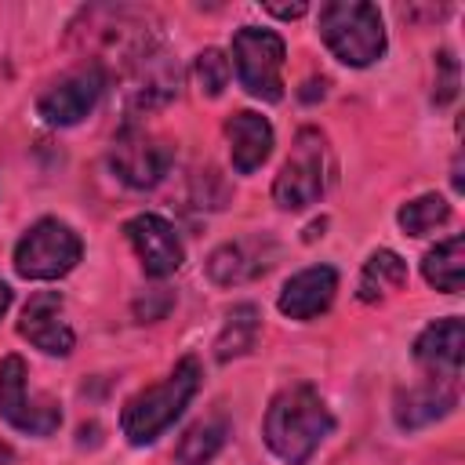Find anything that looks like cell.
<instances>
[{
  "mask_svg": "<svg viewBox=\"0 0 465 465\" xmlns=\"http://www.w3.org/2000/svg\"><path fill=\"white\" fill-rule=\"evenodd\" d=\"M436 91H432V98H436V105H447V102H454V94H458V62H454V54L450 51H440L436 54Z\"/></svg>",
  "mask_w": 465,
  "mask_h": 465,
  "instance_id": "obj_25",
  "label": "cell"
},
{
  "mask_svg": "<svg viewBox=\"0 0 465 465\" xmlns=\"http://www.w3.org/2000/svg\"><path fill=\"white\" fill-rule=\"evenodd\" d=\"M320 36L331 54L352 69H367L385 54L381 11L367 0H334L320 7Z\"/></svg>",
  "mask_w": 465,
  "mask_h": 465,
  "instance_id": "obj_4",
  "label": "cell"
},
{
  "mask_svg": "<svg viewBox=\"0 0 465 465\" xmlns=\"http://www.w3.org/2000/svg\"><path fill=\"white\" fill-rule=\"evenodd\" d=\"M316 94H320V98L327 94V80H309V84H305V91H302V98H305V102H312Z\"/></svg>",
  "mask_w": 465,
  "mask_h": 465,
  "instance_id": "obj_27",
  "label": "cell"
},
{
  "mask_svg": "<svg viewBox=\"0 0 465 465\" xmlns=\"http://www.w3.org/2000/svg\"><path fill=\"white\" fill-rule=\"evenodd\" d=\"M225 138H229V156H232V171L236 174H254L269 153H272V124L262 113L240 109L225 120Z\"/></svg>",
  "mask_w": 465,
  "mask_h": 465,
  "instance_id": "obj_17",
  "label": "cell"
},
{
  "mask_svg": "<svg viewBox=\"0 0 465 465\" xmlns=\"http://www.w3.org/2000/svg\"><path fill=\"white\" fill-rule=\"evenodd\" d=\"M7 305H11V287H7L4 280H0V316L7 312Z\"/></svg>",
  "mask_w": 465,
  "mask_h": 465,
  "instance_id": "obj_28",
  "label": "cell"
},
{
  "mask_svg": "<svg viewBox=\"0 0 465 465\" xmlns=\"http://www.w3.org/2000/svg\"><path fill=\"white\" fill-rule=\"evenodd\" d=\"M280 258V247L269 236H243V240H229L218 251H211L207 258V276L218 287H236V283H251L258 276H265Z\"/></svg>",
  "mask_w": 465,
  "mask_h": 465,
  "instance_id": "obj_13",
  "label": "cell"
},
{
  "mask_svg": "<svg viewBox=\"0 0 465 465\" xmlns=\"http://www.w3.org/2000/svg\"><path fill=\"white\" fill-rule=\"evenodd\" d=\"M18 334L47 356H69L76 345V334L65 320V302L58 291H36L25 302L22 320H18Z\"/></svg>",
  "mask_w": 465,
  "mask_h": 465,
  "instance_id": "obj_14",
  "label": "cell"
},
{
  "mask_svg": "<svg viewBox=\"0 0 465 465\" xmlns=\"http://www.w3.org/2000/svg\"><path fill=\"white\" fill-rule=\"evenodd\" d=\"M327 185V145L316 127H302L294 134L291 156L283 160L276 182H272V200L283 211H305L323 196Z\"/></svg>",
  "mask_w": 465,
  "mask_h": 465,
  "instance_id": "obj_5",
  "label": "cell"
},
{
  "mask_svg": "<svg viewBox=\"0 0 465 465\" xmlns=\"http://www.w3.org/2000/svg\"><path fill=\"white\" fill-rule=\"evenodd\" d=\"M331 429H334V418L312 385H291L276 392L262 421L265 447L287 465H305L320 450V443L331 436Z\"/></svg>",
  "mask_w": 465,
  "mask_h": 465,
  "instance_id": "obj_2",
  "label": "cell"
},
{
  "mask_svg": "<svg viewBox=\"0 0 465 465\" xmlns=\"http://www.w3.org/2000/svg\"><path fill=\"white\" fill-rule=\"evenodd\" d=\"M283 58L287 47L272 29L243 25L232 36V65L240 76V87L262 102L283 98Z\"/></svg>",
  "mask_w": 465,
  "mask_h": 465,
  "instance_id": "obj_6",
  "label": "cell"
},
{
  "mask_svg": "<svg viewBox=\"0 0 465 465\" xmlns=\"http://www.w3.org/2000/svg\"><path fill=\"white\" fill-rule=\"evenodd\" d=\"M102 91H105V69H98V65L87 62V65L65 73L62 80H54L36 98V113L51 127H73V124H80L98 105Z\"/></svg>",
  "mask_w": 465,
  "mask_h": 465,
  "instance_id": "obj_11",
  "label": "cell"
},
{
  "mask_svg": "<svg viewBox=\"0 0 465 465\" xmlns=\"http://www.w3.org/2000/svg\"><path fill=\"white\" fill-rule=\"evenodd\" d=\"M171 160H174V145L163 142L160 134L145 131L134 120H127L116 131L113 149H109L113 174L124 185H131V189H153V185H160L163 174L171 171Z\"/></svg>",
  "mask_w": 465,
  "mask_h": 465,
  "instance_id": "obj_8",
  "label": "cell"
},
{
  "mask_svg": "<svg viewBox=\"0 0 465 465\" xmlns=\"http://www.w3.org/2000/svg\"><path fill=\"white\" fill-rule=\"evenodd\" d=\"M7 461H11V447L0 443V465H7Z\"/></svg>",
  "mask_w": 465,
  "mask_h": 465,
  "instance_id": "obj_30",
  "label": "cell"
},
{
  "mask_svg": "<svg viewBox=\"0 0 465 465\" xmlns=\"http://www.w3.org/2000/svg\"><path fill=\"white\" fill-rule=\"evenodd\" d=\"M450 218V203L440 196V193H425V196H414L407 200L400 211H396V222L407 236H429L432 229L447 225Z\"/></svg>",
  "mask_w": 465,
  "mask_h": 465,
  "instance_id": "obj_23",
  "label": "cell"
},
{
  "mask_svg": "<svg viewBox=\"0 0 465 465\" xmlns=\"http://www.w3.org/2000/svg\"><path fill=\"white\" fill-rule=\"evenodd\" d=\"M124 236L134 247L145 276L163 280V276L182 269V240L163 214H134L124 225Z\"/></svg>",
  "mask_w": 465,
  "mask_h": 465,
  "instance_id": "obj_12",
  "label": "cell"
},
{
  "mask_svg": "<svg viewBox=\"0 0 465 465\" xmlns=\"http://www.w3.org/2000/svg\"><path fill=\"white\" fill-rule=\"evenodd\" d=\"M465 356V323L458 316H443L429 323L414 341V360L421 371H429L436 381H458Z\"/></svg>",
  "mask_w": 465,
  "mask_h": 465,
  "instance_id": "obj_15",
  "label": "cell"
},
{
  "mask_svg": "<svg viewBox=\"0 0 465 465\" xmlns=\"http://www.w3.org/2000/svg\"><path fill=\"white\" fill-rule=\"evenodd\" d=\"M265 11L276 15V18H302L309 7L305 4H265Z\"/></svg>",
  "mask_w": 465,
  "mask_h": 465,
  "instance_id": "obj_26",
  "label": "cell"
},
{
  "mask_svg": "<svg viewBox=\"0 0 465 465\" xmlns=\"http://www.w3.org/2000/svg\"><path fill=\"white\" fill-rule=\"evenodd\" d=\"M229 440V421L225 418H207V421H196L185 429V436L178 440L174 447V458L178 465H207L218 458V450L225 447Z\"/></svg>",
  "mask_w": 465,
  "mask_h": 465,
  "instance_id": "obj_22",
  "label": "cell"
},
{
  "mask_svg": "<svg viewBox=\"0 0 465 465\" xmlns=\"http://www.w3.org/2000/svg\"><path fill=\"white\" fill-rule=\"evenodd\" d=\"M403 283H407V262H403L396 251L378 247V251L363 262V269H360L356 298H360V302H381L385 294L400 291Z\"/></svg>",
  "mask_w": 465,
  "mask_h": 465,
  "instance_id": "obj_19",
  "label": "cell"
},
{
  "mask_svg": "<svg viewBox=\"0 0 465 465\" xmlns=\"http://www.w3.org/2000/svg\"><path fill=\"white\" fill-rule=\"evenodd\" d=\"M182 91V69L178 62L156 47L149 51L142 62H134L124 73V102H127V120L145 116L153 109H163L167 102H174Z\"/></svg>",
  "mask_w": 465,
  "mask_h": 465,
  "instance_id": "obj_10",
  "label": "cell"
},
{
  "mask_svg": "<svg viewBox=\"0 0 465 465\" xmlns=\"http://www.w3.org/2000/svg\"><path fill=\"white\" fill-rule=\"evenodd\" d=\"M421 276L429 287L443 294H458L465 287V236H447L421 258Z\"/></svg>",
  "mask_w": 465,
  "mask_h": 465,
  "instance_id": "obj_20",
  "label": "cell"
},
{
  "mask_svg": "<svg viewBox=\"0 0 465 465\" xmlns=\"http://www.w3.org/2000/svg\"><path fill=\"white\" fill-rule=\"evenodd\" d=\"M334 291H338V272L331 265H309L283 283L276 305L287 320H316L320 312L331 309Z\"/></svg>",
  "mask_w": 465,
  "mask_h": 465,
  "instance_id": "obj_16",
  "label": "cell"
},
{
  "mask_svg": "<svg viewBox=\"0 0 465 465\" xmlns=\"http://www.w3.org/2000/svg\"><path fill=\"white\" fill-rule=\"evenodd\" d=\"M450 182H454V193L465 189V182H461V160H454V174H450Z\"/></svg>",
  "mask_w": 465,
  "mask_h": 465,
  "instance_id": "obj_29",
  "label": "cell"
},
{
  "mask_svg": "<svg viewBox=\"0 0 465 465\" xmlns=\"http://www.w3.org/2000/svg\"><path fill=\"white\" fill-rule=\"evenodd\" d=\"M258 327H262L258 305H251V302L232 305L229 316H225V323H222V331H218V338H214V360L218 363H229L236 356L251 352L254 349V338H258Z\"/></svg>",
  "mask_w": 465,
  "mask_h": 465,
  "instance_id": "obj_21",
  "label": "cell"
},
{
  "mask_svg": "<svg viewBox=\"0 0 465 465\" xmlns=\"http://www.w3.org/2000/svg\"><path fill=\"white\" fill-rule=\"evenodd\" d=\"M196 389H200V363H196V356H185L174 363V371L160 385H149L138 396H131L120 414V429H124L127 443L145 447V443L160 440L174 425V418L189 407Z\"/></svg>",
  "mask_w": 465,
  "mask_h": 465,
  "instance_id": "obj_3",
  "label": "cell"
},
{
  "mask_svg": "<svg viewBox=\"0 0 465 465\" xmlns=\"http://www.w3.org/2000/svg\"><path fill=\"white\" fill-rule=\"evenodd\" d=\"M69 29H73L69 40L84 47L91 54V65L98 69L120 65L127 73L149 51L163 47L156 15L145 7H131V4H94L80 11V18Z\"/></svg>",
  "mask_w": 465,
  "mask_h": 465,
  "instance_id": "obj_1",
  "label": "cell"
},
{
  "mask_svg": "<svg viewBox=\"0 0 465 465\" xmlns=\"http://www.w3.org/2000/svg\"><path fill=\"white\" fill-rule=\"evenodd\" d=\"M80 254L84 243L65 222L40 218L36 225L25 229V236L15 247V272L25 280H58L76 269Z\"/></svg>",
  "mask_w": 465,
  "mask_h": 465,
  "instance_id": "obj_7",
  "label": "cell"
},
{
  "mask_svg": "<svg viewBox=\"0 0 465 465\" xmlns=\"http://www.w3.org/2000/svg\"><path fill=\"white\" fill-rule=\"evenodd\" d=\"M458 407V392L450 381H425V385H414V389H403L392 403V418L400 429H425L440 418H447L450 411Z\"/></svg>",
  "mask_w": 465,
  "mask_h": 465,
  "instance_id": "obj_18",
  "label": "cell"
},
{
  "mask_svg": "<svg viewBox=\"0 0 465 465\" xmlns=\"http://www.w3.org/2000/svg\"><path fill=\"white\" fill-rule=\"evenodd\" d=\"M193 73H196L200 91H203L207 98H218V94L225 91V84H229V58H225L218 47H207V51L196 54Z\"/></svg>",
  "mask_w": 465,
  "mask_h": 465,
  "instance_id": "obj_24",
  "label": "cell"
},
{
  "mask_svg": "<svg viewBox=\"0 0 465 465\" xmlns=\"http://www.w3.org/2000/svg\"><path fill=\"white\" fill-rule=\"evenodd\" d=\"M0 418L25 436H51L62 425L58 400L29 392V371L22 356H4L0 363Z\"/></svg>",
  "mask_w": 465,
  "mask_h": 465,
  "instance_id": "obj_9",
  "label": "cell"
}]
</instances>
